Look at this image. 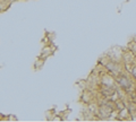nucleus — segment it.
<instances>
[{
  "instance_id": "obj_1",
  "label": "nucleus",
  "mask_w": 136,
  "mask_h": 122,
  "mask_svg": "<svg viewBox=\"0 0 136 122\" xmlns=\"http://www.w3.org/2000/svg\"><path fill=\"white\" fill-rule=\"evenodd\" d=\"M116 83H117L118 87H120L122 90L126 93H131V92H135L136 88V81L133 79V77L129 75L128 71H121L118 75L115 76Z\"/></svg>"
},
{
  "instance_id": "obj_2",
  "label": "nucleus",
  "mask_w": 136,
  "mask_h": 122,
  "mask_svg": "<svg viewBox=\"0 0 136 122\" xmlns=\"http://www.w3.org/2000/svg\"><path fill=\"white\" fill-rule=\"evenodd\" d=\"M94 98H95V96H94L93 92H91L88 88H86V89L83 90V94H82V96H81V101L83 102V103L91 104V103H93Z\"/></svg>"
},
{
  "instance_id": "obj_3",
  "label": "nucleus",
  "mask_w": 136,
  "mask_h": 122,
  "mask_svg": "<svg viewBox=\"0 0 136 122\" xmlns=\"http://www.w3.org/2000/svg\"><path fill=\"white\" fill-rule=\"evenodd\" d=\"M52 53H53V49H51L50 44H48L47 46H44L43 49H42V51H41V54H40V57L42 58V59L46 60L47 58H49Z\"/></svg>"
},
{
  "instance_id": "obj_4",
  "label": "nucleus",
  "mask_w": 136,
  "mask_h": 122,
  "mask_svg": "<svg viewBox=\"0 0 136 122\" xmlns=\"http://www.w3.org/2000/svg\"><path fill=\"white\" fill-rule=\"evenodd\" d=\"M125 70L128 71L129 75L133 77V79L136 81V63H133V64H129V66H126L125 67Z\"/></svg>"
},
{
  "instance_id": "obj_5",
  "label": "nucleus",
  "mask_w": 136,
  "mask_h": 122,
  "mask_svg": "<svg viewBox=\"0 0 136 122\" xmlns=\"http://www.w3.org/2000/svg\"><path fill=\"white\" fill-rule=\"evenodd\" d=\"M44 59H42V58H37L36 59V61H35V63H34V69L35 70H37V69H40V68H42V66H43V63H44Z\"/></svg>"
},
{
  "instance_id": "obj_6",
  "label": "nucleus",
  "mask_w": 136,
  "mask_h": 122,
  "mask_svg": "<svg viewBox=\"0 0 136 122\" xmlns=\"http://www.w3.org/2000/svg\"><path fill=\"white\" fill-rule=\"evenodd\" d=\"M128 49L132 50L133 52L136 54V41H133V42H131V43L128 44Z\"/></svg>"
},
{
  "instance_id": "obj_7",
  "label": "nucleus",
  "mask_w": 136,
  "mask_h": 122,
  "mask_svg": "<svg viewBox=\"0 0 136 122\" xmlns=\"http://www.w3.org/2000/svg\"><path fill=\"white\" fill-rule=\"evenodd\" d=\"M135 92H136V88H135Z\"/></svg>"
}]
</instances>
